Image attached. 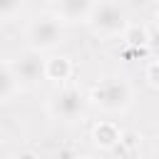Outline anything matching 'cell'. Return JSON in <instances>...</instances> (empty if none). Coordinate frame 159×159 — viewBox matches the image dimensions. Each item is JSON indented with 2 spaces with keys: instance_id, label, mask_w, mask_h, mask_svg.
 <instances>
[{
  "instance_id": "cell-1",
  "label": "cell",
  "mask_w": 159,
  "mask_h": 159,
  "mask_svg": "<svg viewBox=\"0 0 159 159\" xmlns=\"http://www.w3.org/2000/svg\"><path fill=\"white\" fill-rule=\"evenodd\" d=\"M87 99H89L94 107H99L102 112L114 114V112H124V109L129 107V102H132V89H129V84L122 82V80H104V82H99V84H94V87L89 89Z\"/></svg>"
},
{
  "instance_id": "cell-2",
  "label": "cell",
  "mask_w": 159,
  "mask_h": 159,
  "mask_svg": "<svg viewBox=\"0 0 159 159\" xmlns=\"http://www.w3.org/2000/svg\"><path fill=\"white\" fill-rule=\"evenodd\" d=\"M87 94L72 84L67 87H60L57 92L50 94L47 99V109L55 119H62V122H75V119H82L84 117V109H87Z\"/></svg>"
},
{
  "instance_id": "cell-3",
  "label": "cell",
  "mask_w": 159,
  "mask_h": 159,
  "mask_svg": "<svg viewBox=\"0 0 159 159\" xmlns=\"http://www.w3.org/2000/svg\"><path fill=\"white\" fill-rule=\"evenodd\" d=\"M27 45L30 50L35 52H45V50H55L62 37H65V30H62V20L57 15H40L35 17L30 25H27Z\"/></svg>"
},
{
  "instance_id": "cell-4",
  "label": "cell",
  "mask_w": 159,
  "mask_h": 159,
  "mask_svg": "<svg viewBox=\"0 0 159 159\" xmlns=\"http://www.w3.org/2000/svg\"><path fill=\"white\" fill-rule=\"evenodd\" d=\"M89 27L102 35V37H114V35H122L127 30V12L119 2H112V0H104V2H97L92 15H89Z\"/></svg>"
},
{
  "instance_id": "cell-5",
  "label": "cell",
  "mask_w": 159,
  "mask_h": 159,
  "mask_svg": "<svg viewBox=\"0 0 159 159\" xmlns=\"http://www.w3.org/2000/svg\"><path fill=\"white\" fill-rule=\"evenodd\" d=\"M45 62L47 60L42 57V52L25 50L10 62V70L17 80V84H37L40 80H45Z\"/></svg>"
},
{
  "instance_id": "cell-6",
  "label": "cell",
  "mask_w": 159,
  "mask_h": 159,
  "mask_svg": "<svg viewBox=\"0 0 159 159\" xmlns=\"http://www.w3.org/2000/svg\"><path fill=\"white\" fill-rule=\"evenodd\" d=\"M94 5V0H57V17L62 22H87Z\"/></svg>"
},
{
  "instance_id": "cell-7",
  "label": "cell",
  "mask_w": 159,
  "mask_h": 159,
  "mask_svg": "<svg viewBox=\"0 0 159 159\" xmlns=\"http://www.w3.org/2000/svg\"><path fill=\"white\" fill-rule=\"evenodd\" d=\"M92 139H94V144H97L99 149H112V147L119 144L122 132H119V127H117L114 122L104 119V122H97V124H94V129H92Z\"/></svg>"
},
{
  "instance_id": "cell-8",
  "label": "cell",
  "mask_w": 159,
  "mask_h": 159,
  "mask_svg": "<svg viewBox=\"0 0 159 159\" xmlns=\"http://www.w3.org/2000/svg\"><path fill=\"white\" fill-rule=\"evenodd\" d=\"M45 77L55 82H67L72 77V62L67 57H50L45 62Z\"/></svg>"
},
{
  "instance_id": "cell-9",
  "label": "cell",
  "mask_w": 159,
  "mask_h": 159,
  "mask_svg": "<svg viewBox=\"0 0 159 159\" xmlns=\"http://www.w3.org/2000/svg\"><path fill=\"white\" fill-rule=\"evenodd\" d=\"M122 40H124L129 47L142 50V47H147V45H149L152 35H149V30H147V27H142V25H127V30L122 32Z\"/></svg>"
},
{
  "instance_id": "cell-10",
  "label": "cell",
  "mask_w": 159,
  "mask_h": 159,
  "mask_svg": "<svg viewBox=\"0 0 159 159\" xmlns=\"http://www.w3.org/2000/svg\"><path fill=\"white\" fill-rule=\"evenodd\" d=\"M17 89V80L10 70V65H0V102L10 99Z\"/></svg>"
},
{
  "instance_id": "cell-11",
  "label": "cell",
  "mask_w": 159,
  "mask_h": 159,
  "mask_svg": "<svg viewBox=\"0 0 159 159\" xmlns=\"http://www.w3.org/2000/svg\"><path fill=\"white\" fill-rule=\"evenodd\" d=\"M22 5L25 0H0V17H12Z\"/></svg>"
},
{
  "instance_id": "cell-12",
  "label": "cell",
  "mask_w": 159,
  "mask_h": 159,
  "mask_svg": "<svg viewBox=\"0 0 159 159\" xmlns=\"http://www.w3.org/2000/svg\"><path fill=\"white\" fill-rule=\"evenodd\" d=\"M144 75H147V82H149L152 87H159V57L147 65V72H144Z\"/></svg>"
},
{
  "instance_id": "cell-13",
  "label": "cell",
  "mask_w": 159,
  "mask_h": 159,
  "mask_svg": "<svg viewBox=\"0 0 159 159\" xmlns=\"http://www.w3.org/2000/svg\"><path fill=\"white\" fill-rule=\"evenodd\" d=\"M149 47L157 52V57H159V32L157 35H152V40H149Z\"/></svg>"
}]
</instances>
